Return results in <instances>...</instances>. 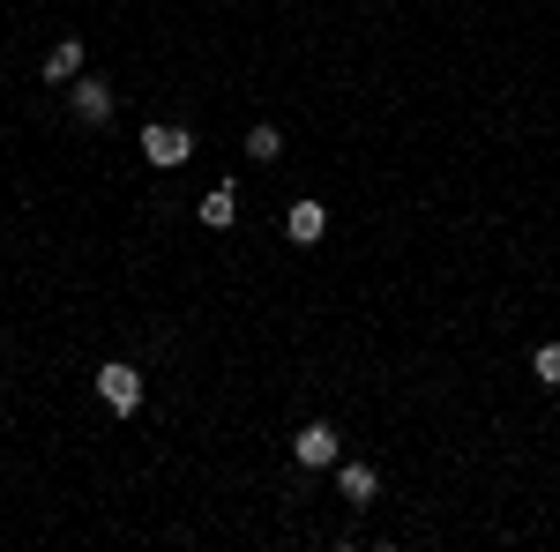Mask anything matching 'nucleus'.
<instances>
[{"instance_id": "1", "label": "nucleus", "mask_w": 560, "mask_h": 552, "mask_svg": "<svg viewBox=\"0 0 560 552\" xmlns=\"http://www.w3.org/2000/svg\"><path fill=\"white\" fill-rule=\"evenodd\" d=\"M97 396H105L113 411H142V374H135L128 359H105V366H97Z\"/></svg>"}, {"instance_id": "2", "label": "nucleus", "mask_w": 560, "mask_h": 552, "mask_svg": "<svg viewBox=\"0 0 560 552\" xmlns=\"http://www.w3.org/2000/svg\"><path fill=\"white\" fill-rule=\"evenodd\" d=\"M292 456H300L306 470H329L337 456H345V441H337V425L314 419V425H300V433H292Z\"/></svg>"}, {"instance_id": "3", "label": "nucleus", "mask_w": 560, "mask_h": 552, "mask_svg": "<svg viewBox=\"0 0 560 552\" xmlns=\"http://www.w3.org/2000/svg\"><path fill=\"white\" fill-rule=\"evenodd\" d=\"M187 150H195V142H187V128H173V120H158V128H142V157H150V165H187Z\"/></svg>"}, {"instance_id": "4", "label": "nucleus", "mask_w": 560, "mask_h": 552, "mask_svg": "<svg viewBox=\"0 0 560 552\" xmlns=\"http://www.w3.org/2000/svg\"><path fill=\"white\" fill-rule=\"evenodd\" d=\"M75 120H90V128H105V120H113V90L105 83H75Z\"/></svg>"}, {"instance_id": "5", "label": "nucleus", "mask_w": 560, "mask_h": 552, "mask_svg": "<svg viewBox=\"0 0 560 552\" xmlns=\"http://www.w3.org/2000/svg\"><path fill=\"white\" fill-rule=\"evenodd\" d=\"M284 232H292L300 247H314V239L329 232V210H322V202H292V216H284Z\"/></svg>"}, {"instance_id": "6", "label": "nucleus", "mask_w": 560, "mask_h": 552, "mask_svg": "<svg viewBox=\"0 0 560 552\" xmlns=\"http://www.w3.org/2000/svg\"><path fill=\"white\" fill-rule=\"evenodd\" d=\"M374 485H382V478H374L366 463H345V470H337V493H345L351 508H366V501H374Z\"/></svg>"}, {"instance_id": "7", "label": "nucleus", "mask_w": 560, "mask_h": 552, "mask_svg": "<svg viewBox=\"0 0 560 552\" xmlns=\"http://www.w3.org/2000/svg\"><path fill=\"white\" fill-rule=\"evenodd\" d=\"M232 216H240V187L224 179V187H210V202H202V224H210V232H224Z\"/></svg>"}, {"instance_id": "8", "label": "nucleus", "mask_w": 560, "mask_h": 552, "mask_svg": "<svg viewBox=\"0 0 560 552\" xmlns=\"http://www.w3.org/2000/svg\"><path fill=\"white\" fill-rule=\"evenodd\" d=\"M83 75V45H52L45 52V83H75Z\"/></svg>"}, {"instance_id": "9", "label": "nucleus", "mask_w": 560, "mask_h": 552, "mask_svg": "<svg viewBox=\"0 0 560 552\" xmlns=\"http://www.w3.org/2000/svg\"><path fill=\"white\" fill-rule=\"evenodd\" d=\"M277 150H284V134H277V128H255V134H247V157H255V165H269Z\"/></svg>"}, {"instance_id": "10", "label": "nucleus", "mask_w": 560, "mask_h": 552, "mask_svg": "<svg viewBox=\"0 0 560 552\" xmlns=\"http://www.w3.org/2000/svg\"><path fill=\"white\" fill-rule=\"evenodd\" d=\"M530 366H538V381H553V388H560V343H546V351H538Z\"/></svg>"}]
</instances>
